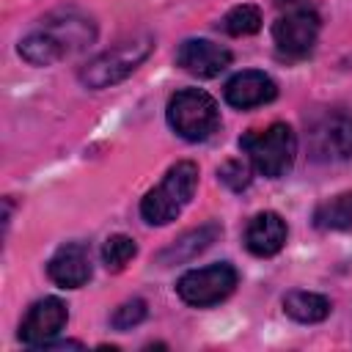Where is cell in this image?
I'll return each mask as SVG.
<instances>
[{"mask_svg":"<svg viewBox=\"0 0 352 352\" xmlns=\"http://www.w3.org/2000/svg\"><path fill=\"white\" fill-rule=\"evenodd\" d=\"M198 187V165L192 160H182L168 168L162 182L151 187L140 201V217L148 226H168L173 223L182 209L190 204Z\"/></svg>","mask_w":352,"mask_h":352,"instance_id":"obj_1","label":"cell"},{"mask_svg":"<svg viewBox=\"0 0 352 352\" xmlns=\"http://www.w3.org/2000/svg\"><path fill=\"white\" fill-rule=\"evenodd\" d=\"M239 148L248 154L250 165L267 176V179H280L292 170L294 157H297V135L289 124L275 121L267 129H248L239 138Z\"/></svg>","mask_w":352,"mask_h":352,"instance_id":"obj_2","label":"cell"},{"mask_svg":"<svg viewBox=\"0 0 352 352\" xmlns=\"http://www.w3.org/2000/svg\"><path fill=\"white\" fill-rule=\"evenodd\" d=\"M154 50V36L148 33H138L132 38L118 41L116 47L99 52L96 58H91L82 69H80V82L85 88H110L121 80H126Z\"/></svg>","mask_w":352,"mask_h":352,"instance_id":"obj_3","label":"cell"},{"mask_svg":"<svg viewBox=\"0 0 352 352\" xmlns=\"http://www.w3.org/2000/svg\"><path fill=\"white\" fill-rule=\"evenodd\" d=\"M165 118L170 124V129L190 140V143H198V140H206L217 132L220 126V107L217 102L201 91V88H182L176 91L170 99H168V110H165Z\"/></svg>","mask_w":352,"mask_h":352,"instance_id":"obj_4","label":"cell"},{"mask_svg":"<svg viewBox=\"0 0 352 352\" xmlns=\"http://www.w3.org/2000/svg\"><path fill=\"white\" fill-rule=\"evenodd\" d=\"M236 283H239V272L228 261H220V264H209V267L184 272L176 283V294L182 297V302H187L192 308H209V305L228 300L234 294Z\"/></svg>","mask_w":352,"mask_h":352,"instance_id":"obj_5","label":"cell"},{"mask_svg":"<svg viewBox=\"0 0 352 352\" xmlns=\"http://www.w3.org/2000/svg\"><path fill=\"white\" fill-rule=\"evenodd\" d=\"M308 154L316 162H341L352 157V110H327L308 126Z\"/></svg>","mask_w":352,"mask_h":352,"instance_id":"obj_6","label":"cell"},{"mask_svg":"<svg viewBox=\"0 0 352 352\" xmlns=\"http://www.w3.org/2000/svg\"><path fill=\"white\" fill-rule=\"evenodd\" d=\"M319 14L311 8H294L283 16H278V22L272 25V41L278 47L280 55L286 58H302L314 50L316 38H319Z\"/></svg>","mask_w":352,"mask_h":352,"instance_id":"obj_7","label":"cell"},{"mask_svg":"<svg viewBox=\"0 0 352 352\" xmlns=\"http://www.w3.org/2000/svg\"><path fill=\"white\" fill-rule=\"evenodd\" d=\"M66 322H69L66 302L58 300V297H44V300L33 302L30 311L25 314V319L19 324V341L25 346L44 349L50 341H55L60 336Z\"/></svg>","mask_w":352,"mask_h":352,"instance_id":"obj_8","label":"cell"},{"mask_svg":"<svg viewBox=\"0 0 352 352\" xmlns=\"http://www.w3.org/2000/svg\"><path fill=\"white\" fill-rule=\"evenodd\" d=\"M231 58H234L231 50L209 38H187L176 50V66H182L187 74L201 80H212L220 72H226L231 66Z\"/></svg>","mask_w":352,"mask_h":352,"instance_id":"obj_9","label":"cell"},{"mask_svg":"<svg viewBox=\"0 0 352 352\" xmlns=\"http://www.w3.org/2000/svg\"><path fill=\"white\" fill-rule=\"evenodd\" d=\"M223 96L236 110H253V107L270 104L278 96V85L270 74H264L258 69H245V72H236L226 82Z\"/></svg>","mask_w":352,"mask_h":352,"instance_id":"obj_10","label":"cell"},{"mask_svg":"<svg viewBox=\"0 0 352 352\" xmlns=\"http://www.w3.org/2000/svg\"><path fill=\"white\" fill-rule=\"evenodd\" d=\"M47 275L60 289H80L91 280V253L82 242L60 245L47 261Z\"/></svg>","mask_w":352,"mask_h":352,"instance_id":"obj_11","label":"cell"},{"mask_svg":"<svg viewBox=\"0 0 352 352\" xmlns=\"http://www.w3.org/2000/svg\"><path fill=\"white\" fill-rule=\"evenodd\" d=\"M286 236L289 228L278 212H258L256 217H250L245 228V248L258 258H270L283 250Z\"/></svg>","mask_w":352,"mask_h":352,"instance_id":"obj_12","label":"cell"},{"mask_svg":"<svg viewBox=\"0 0 352 352\" xmlns=\"http://www.w3.org/2000/svg\"><path fill=\"white\" fill-rule=\"evenodd\" d=\"M44 28L52 30V33L66 44L69 55L77 52V50H82L85 44H91V41L96 38V25H94V19L85 16V14H80V11H74V8L50 14V16L44 19Z\"/></svg>","mask_w":352,"mask_h":352,"instance_id":"obj_13","label":"cell"},{"mask_svg":"<svg viewBox=\"0 0 352 352\" xmlns=\"http://www.w3.org/2000/svg\"><path fill=\"white\" fill-rule=\"evenodd\" d=\"M220 226L217 223H204L198 228H190L184 231L179 239H173L168 248H162L157 253V261L162 267H173V264H182V261H192L198 253H204L217 236H220Z\"/></svg>","mask_w":352,"mask_h":352,"instance_id":"obj_14","label":"cell"},{"mask_svg":"<svg viewBox=\"0 0 352 352\" xmlns=\"http://www.w3.org/2000/svg\"><path fill=\"white\" fill-rule=\"evenodd\" d=\"M16 50H19V55H22L30 66H52V63H58L60 58L69 55L66 44H63L52 30H47V28L28 33V36L16 44Z\"/></svg>","mask_w":352,"mask_h":352,"instance_id":"obj_15","label":"cell"},{"mask_svg":"<svg viewBox=\"0 0 352 352\" xmlns=\"http://www.w3.org/2000/svg\"><path fill=\"white\" fill-rule=\"evenodd\" d=\"M333 305L324 294H316V292H305V289H294L283 297V314L292 316L294 322L300 324H316V322H324L330 316Z\"/></svg>","mask_w":352,"mask_h":352,"instance_id":"obj_16","label":"cell"},{"mask_svg":"<svg viewBox=\"0 0 352 352\" xmlns=\"http://www.w3.org/2000/svg\"><path fill=\"white\" fill-rule=\"evenodd\" d=\"M319 231H352V192H338L314 209Z\"/></svg>","mask_w":352,"mask_h":352,"instance_id":"obj_17","label":"cell"},{"mask_svg":"<svg viewBox=\"0 0 352 352\" xmlns=\"http://www.w3.org/2000/svg\"><path fill=\"white\" fill-rule=\"evenodd\" d=\"M220 28H223L228 36H253V33L261 30V11H258V6H253V3L234 6V8L220 19Z\"/></svg>","mask_w":352,"mask_h":352,"instance_id":"obj_18","label":"cell"},{"mask_svg":"<svg viewBox=\"0 0 352 352\" xmlns=\"http://www.w3.org/2000/svg\"><path fill=\"white\" fill-rule=\"evenodd\" d=\"M135 256H138V245H135V239L126 236V234H113V236H107L104 245H102V261H104V267L113 270V272L124 270Z\"/></svg>","mask_w":352,"mask_h":352,"instance_id":"obj_19","label":"cell"},{"mask_svg":"<svg viewBox=\"0 0 352 352\" xmlns=\"http://www.w3.org/2000/svg\"><path fill=\"white\" fill-rule=\"evenodd\" d=\"M148 316V305H146V300H140V297H132V300H126V302H121L116 311H113V316H110V324L116 327V330H132V327H138L143 319Z\"/></svg>","mask_w":352,"mask_h":352,"instance_id":"obj_20","label":"cell"},{"mask_svg":"<svg viewBox=\"0 0 352 352\" xmlns=\"http://www.w3.org/2000/svg\"><path fill=\"white\" fill-rule=\"evenodd\" d=\"M217 179L228 187V190H234V192H242L248 184H250V165H245L242 160H228V162H223L220 168H217Z\"/></svg>","mask_w":352,"mask_h":352,"instance_id":"obj_21","label":"cell"},{"mask_svg":"<svg viewBox=\"0 0 352 352\" xmlns=\"http://www.w3.org/2000/svg\"><path fill=\"white\" fill-rule=\"evenodd\" d=\"M280 3H297V0H280Z\"/></svg>","mask_w":352,"mask_h":352,"instance_id":"obj_22","label":"cell"}]
</instances>
